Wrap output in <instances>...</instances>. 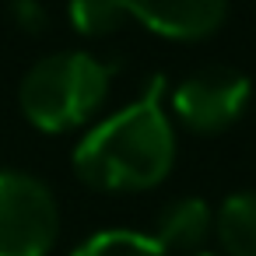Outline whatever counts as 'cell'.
I'll list each match as a JSON object with an SVG mask.
<instances>
[{"mask_svg":"<svg viewBox=\"0 0 256 256\" xmlns=\"http://www.w3.org/2000/svg\"><path fill=\"white\" fill-rule=\"evenodd\" d=\"M162 81L98 120L74 148V172L81 182L102 193L154 190L176 165V130L162 106Z\"/></svg>","mask_w":256,"mask_h":256,"instance_id":"6da1fadb","label":"cell"},{"mask_svg":"<svg viewBox=\"0 0 256 256\" xmlns=\"http://www.w3.org/2000/svg\"><path fill=\"white\" fill-rule=\"evenodd\" d=\"M112 74V64H102L98 56L81 50L50 53L22 78V112L42 134L78 130L106 106Z\"/></svg>","mask_w":256,"mask_h":256,"instance_id":"7a4b0ae2","label":"cell"},{"mask_svg":"<svg viewBox=\"0 0 256 256\" xmlns=\"http://www.w3.org/2000/svg\"><path fill=\"white\" fill-rule=\"evenodd\" d=\"M56 232L60 207L53 190L28 172H0V256H46Z\"/></svg>","mask_w":256,"mask_h":256,"instance_id":"3957f363","label":"cell"},{"mask_svg":"<svg viewBox=\"0 0 256 256\" xmlns=\"http://www.w3.org/2000/svg\"><path fill=\"white\" fill-rule=\"evenodd\" d=\"M252 84L235 67H204L176 84L172 112L193 134H221L246 112Z\"/></svg>","mask_w":256,"mask_h":256,"instance_id":"277c9868","label":"cell"},{"mask_svg":"<svg viewBox=\"0 0 256 256\" xmlns=\"http://www.w3.org/2000/svg\"><path fill=\"white\" fill-rule=\"evenodd\" d=\"M134 22L162 39L196 42L221 28L228 0H126Z\"/></svg>","mask_w":256,"mask_h":256,"instance_id":"5b68a950","label":"cell"},{"mask_svg":"<svg viewBox=\"0 0 256 256\" xmlns=\"http://www.w3.org/2000/svg\"><path fill=\"white\" fill-rule=\"evenodd\" d=\"M214 235V210L200 196H179L165 204L154 218V238L165 252H196Z\"/></svg>","mask_w":256,"mask_h":256,"instance_id":"8992f818","label":"cell"},{"mask_svg":"<svg viewBox=\"0 0 256 256\" xmlns=\"http://www.w3.org/2000/svg\"><path fill=\"white\" fill-rule=\"evenodd\" d=\"M214 235L228 256H256V190L232 193L218 207Z\"/></svg>","mask_w":256,"mask_h":256,"instance_id":"52a82bcc","label":"cell"},{"mask_svg":"<svg viewBox=\"0 0 256 256\" xmlns=\"http://www.w3.org/2000/svg\"><path fill=\"white\" fill-rule=\"evenodd\" d=\"M67 18H70V25H74L78 36L102 39V36L120 32L134 14H130L126 0H70Z\"/></svg>","mask_w":256,"mask_h":256,"instance_id":"ba28073f","label":"cell"},{"mask_svg":"<svg viewBox=\"0 0 256 256\" xmlns=\"http://www.w3.org/2000/svg\"><path fill=\"white\" fill-rule=\"evenodd\" d=\"M70 256H168L154 235L130 232V228H106L88 235Z\"/></svg>","mask_w":256,"mask_h":256,"instance_id":"9c48e42d","label":"cell"},{"mask_svg":"<svg viewBox=\"0 0 256 256\" xmlns=\"http://www.w3.org/2000/svg\"><path fill=\"white\" fill-rule=\"evenodd\" d=\"M8 14L11 22L25 32V36H42L50 28V14H46V4L42 0H11L8 4Z\"/></svg>","mask_w":256,"mask_h":256,"instance_id":"30bf717a","label":"cell"},{"mask_svg":"<svg viewBox=\"0 0 256 256\" xmlns=\"http://www.w3.org/2000/svg\"><path fill=\"white\" fill-rule=\"evenodd\" d=\"M193 256H214V252H193Z\"/></svg>","mask_w":256,"mask_h":256,"instance_id":"8fae6325","label":"cell"}]
</instances>
